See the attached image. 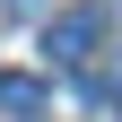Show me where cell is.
Wrapping results in <instances>:
<instances>
[{"instance_id": "cell-3", "label": "cell", "mask_w": 122, "mask_h": 122, "mask_svg": "<svg viewBox=\"0 0 122 122\" xmlns=\"http://www.w3.org/2000/svg\"><path fill=\"white\" fill-rule=\"evenodd\" d=\"M105 96H113V113H122V70H113V87H105Z\"/></svg>"}, {"instance_id": "cell-2", "label": "cell", "mask_w": 122, "mask_h": 122, "mask_svg": "<svg viewBox=\"0 0 122 122\" xmlns=\"http://www.w3.org/2000/svg\"><path fill=\"white\" fill-rule=\"evenodd\" d=\"M44 105H52L44 79H0V113H9V122H44Z\"/></svg>"}, {"instance_id": "cell-1", "label": "cell", "mask_w": 122, "mask_h": 122, "mask_svg": "<svg viewBox=\"0 0 122 122\" xmlns=\"http://www.w3.org/2000/svg\"><path fill=\"white\" fill-rule=\"evenodd\" d=\"M96 44H105V9H61V18L44 26V52H52V70H79Z\"/></svg>"}]
</instances>
